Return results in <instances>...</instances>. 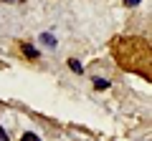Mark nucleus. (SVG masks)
Masks as SVG:
<instances>
[{"label":"nucleus","instance_id":"nucleus-2","mask_svg":"<svg viewBox=\"0 0 152 141\" xmlns=\"http://www.w3.org/2000/svg\"><path fill=\"white\" fill-rule=\"evenodd\" d=\"M41 43L48 45V48H53V45H56V38L51 35V33H43V35H41Z\"/></svg>","mask_w":152,"mask_h":141},{"label":"nucleus","instance_id":"nucleus-1","mask_svg":"<svg viewBox=\"0 0 152 141\" xmlns=\"http://www.w3.org/2000/svg\"><path fill=\"white\" fill-rule=\"evenodd\" d=\"M114 58L124 70L140 73L142 78H150L152 73V50L150 43L140 35H129L114 43Z\"/></svg>","mask_w":152,"mask_h":141},{"label":"nucleus","instance_id":"nucleus-3","mask_svg":"<svg viewBox=\"0 0 152 141\" xmlns=\"http://www.w3.org/2000/svg\"><path fill=\"white\" fill-rule=\"evenodd\" d=\"M20 48H23V53H26V58H38V53H36V50H33V45H28V43H23Z\"/></svg>","mask_w":152,"mask_h":141},{"label":"nucleus","instance_id":"nucleus-4","mask_svg":"<svg viewBox=\"0 0 152 141\" xmlns=\"http://www.w3.org/2000/svg\"><path fill=\"white\" fill-rule=\"evenodd\" d=\"M69 68L74 70V73H81V70H84V68H81V63H79L76 58H71V60H69Z\"/></svg>","mask_w":152,"mask_h":141},{"label":"nucleus","instance_id":"nucleus-9","mask_svg":"<svg viewBox=\"0 0 152 141\" xmlns=\"http://www.w3.org/2000/svg\"><path fill=\"white\" fill-rule=\"evenodd\" d=\"M0 3H20V0H0Z\"/></svg>","mask_w":152,"mask_h":141},{"label":"nucleus","instance_id":"nucleus-8","mask_svg":"<svg viewBox=\"0 0 152 141\" xmlns=\"http://www.w3.org/2000/svg\"><path fill=\"white\" fill-rule=\"evenodd\" d=\"M0 141H8V134H5V129H0Z\"/></svg>","mask_w":152,"mask_h":141},{"label":"nucleus","instance_id":"nucleus-6","mask_svg":"<svg viewBox=\"0 0 152 141\" xmlns=\"http://www.w3.org/2000/svg\"><path fill=\"white\" fill-rule=\"evenodd\" d=\"M23 141H38V136L36 134H26V136H23Z\"/></svg>","mask_w":152,"mask_h":141},{"label":"nucleus","instance_id":"nucleus-5","mask_svg":"<svg viewBox=\"0 0 152 141\" xmlns=\"http://www.w3.org/2000/svg\"><path fill=\"white\" fill-rule=\"evenodd\" d=\"M94 86L104 91V88H109V81H104V78H96V81H94Z\"/></svg>","mask_w":152,"mask_h":141},{"label":"nucleus","instance_id":"nucleus-7","mask_svg":"<svg viewBox=\"0 0 152 141\" xmlns=\"http://www.w3.org/2000/svg\"><path fill=\"white\" fill-rule=\"evenodd\" d=\"M122 3H124L127 8H132V5H140V0H122Z\"/></svg>","mask_w":152,"mask_h":141}]
</instances>
